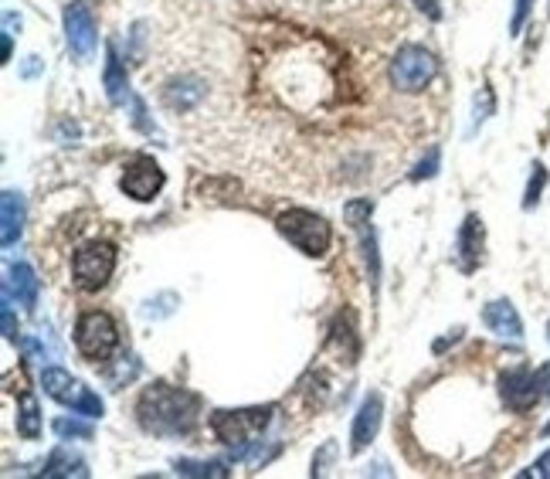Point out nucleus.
<instances>
[{"instance_id":"obj_12","label":"nucleus","mask_w":550,"mask_h":479,"mask_svg":"<svg viewBox=\"0 0 550 479\" xmlns=\"http://www.w3.org/2000/svg\"><path fill=\"white\" fill-rule=\"evenodd\" d=\"M381 415H384V401L381 395H367L364 405L354 415V429H350V452H364L374 442L377 429H381Z\"/></svg>"},{"instance_id":"obj_31","label":"nucleus","mask_w":550,"mask_h":479,"mask_svg":"<svg viewBox=\"0 0 550 479\" xmlns=\"http://www.w3.org/2000/svg\"><path fill=\"white\" fill-rule=\"evenodd\" d=\"M544 435H550V422H547V425H544Z\"/></svg>"},{"instance_id":"obj_7","label":"nucleus","mask_w":550,"mask_h":479,"mask_svg":"<svg viewBox=\"0 0 550 479\" xmlns=\"http://www.w3.org/2000/svg\"><path fill=\"white\" fill-rule=\"evenodd\" d=\"M75 344H79L82 357H89V361H106L119 344L116 320L109 313H99V310L85 313L79 320V327H75Z\"/></svg>"},{"instance_id":"obj_10","label":"nucleus","mask_w":550,"mask_h":479,"mask_svg":"<svg viewBox=\"0 0 550 479\" xmlns=\"http://www.w3.org/2000/svg\"><path fill=\"white\" fill-rule=\"evenodd\" d=\"M500 395H503V405L510 412H530L544 391L537 384V371H527V367H513V371H503L500 374Z\"/></svg>"},{"instance_id":"obj_4","label":"nucleus","mask_w":550,"mask_h":479,"mask_svg":"<svg viewBox=\"0 0 550 479\" xmlns=\"http://www.w3.org/2000/svg\"><path fill=\"white\" fill-rule=\"evenodd\" d=\"M41 388H45L48 398H55L58 405L72 408V412H79L85 418H102V398L92 395L82 381H75L72 374L62 371V367L41 371Z\"/></svg>"},{"instance_id":"obj_30","label":"nucleus","mask_w":550,"mask_h":479,"mask_svg":"<svg viewBox=\"0 0 550 479\" xmlns=\"http://www.w3.org/2000/svg\"><path fill=\"white\" fill-rule=\"evenodd\" d=\"M41 62V58H28V65H24V75H28V79H31V75H38V65Z\"/></svg>"},{"instance_id":"obj_16","label":"nucleus","mask_w":550,"mask_h":479,"mask_svg":"<svg viewBox=\"0 0 550 479\" xmlns=\"http://www.w3.org/2000/svg\"><path fill=\"white\" fill-rule=\"evenodd\" d=\"M0 211H4V232H0V242H4V248H14V242L24 232V201H21V194L4 191V198H0Z\"/></svg>"},{"instance_id":"obj_20","label":"nucleus","mask_w":550,"mask_h":479,"mask_svg":"<svg viewBox=\"0 0 550 479\" xmlns=\"http://www.w3.org/2000/svg\"><path fill=\"white\" fill-rule=\"evenodd\" d=\"M17 435L24 439H38L41 435V412H38V401L31 395H21V412H17Z\"/></svg>"},{"instance_id":"obj_9","label":"nucleus","mask_w":550,"mask_h":479,"mask_svg":"<svg viewBox=\"0 0 550 479\" xmlns=\"http://www.w3.org/2000/svg\"><path fill=\"white\" fill-rule=\"evenodd\" d=\"M163 184H167V177H163V170L153 157H133L123 167V181H119V187L133 201H153L163 191Z\"/></svg>"},{"instance_id":"obj_28","label":"nucleus","mask_w":550,"mask_h":479,"mask_svg":"<svg viewBox=\"0 0 550 479\" xmlns=\"http://www.w3.org/2000/svg\"><path fill=\"white\" fill-rule=\"evenodd\" d=\"M537 384H540V391H544V398H550V364L537 367Z\"/></svg>"},{"instance_id":"obj_21","label":"nucleus","mask_w":550,"mask_h":479,"mask_svg":"<svg viewBox=\"0 0 550 479\" xmlns=\"http://www.w3.org/2000/svg\"><path fill=\"white\" fill-rule=\"evenodd\" d=\"M174 469H177V476H218V479L228 476L225 463H194V459H177Z\"/></svg>"},{"instance_id":"obj_1","label":"nucleus","mask_w":550,"mask_h":479,"mask_svg":"<svg viewBox=\"0 0 550 479\" xmlns=\"http://www.w3.org/2000/svg\"><path fill=\"white\" fill-rule=\"evenodd\" d=\"M136 415H140L143 429L153 435H191L197 418H201V401L184 388L153 384L143 391Z\"/></svg>"},{"instance_id":"obj_2","label":"nucleus","mask_w":550,"mask_h":479,"mask_svg":"<svg viewBox=\"0 0 550 479\" xmlns=\"http://www.w3.org/2000/svg\"><path fill=\"white\" fill-rule=\"evenodd\" d=\"M275 408H238V412H214L211 415V432L218 435V442H225L231 449V459H252V446L259 442V435L269 429Z\"/></svg>"},{"instance_id":"obj_14","label":"nucleus","mask_w":550,"mask_h":479,"mask_svg":"<svg viewBox=\"0 0 550 479\" xmlns=\"http://www.w3.org/2000/svg\"><path fill=\"white\" fill-rule=\"evenodd\" d=\"M483 259V221L476 215L466 218V225L459 228V242H455V262L462 272H472Z\"/></svg>"},{"instance_id":"obj_19","label":"nucleus","mask_w":550,"mask_h":479,"mask_svg":"<svg viewBox=\"0 0 550 479\" xmlns=\"http://www.w3.org/2000/svg\"><path fill=\"white\" fill-rule=\"evenodd\" d=\"M45 476H89V466H85V459L72 456L68 449H55L45 463Z\"/></svg>"},{"instance_id":"obj_11","label":"nucleus","mask_w":550,"mask_h":479,"mask_svg":"<svg viewBox=\"0 0 550 479\" xmlns=\"http://www.w3.org/2000/svg\"><path fill=\"white\" fill-rule=\"evenodd\" d=\"M343 215H347V221L354 225V232L360 235L367 269H371V286H377V279H381V255H377V238H374V228H371L374 204L371 201H350L347 208H343Z\"/></svg>"},{"instance_id":"obj_15","label":"nucleus","mask_w":550,"mask_h":479,"mask_svg":"<svg viewBox=\"0 0 550 479\" xmlns=\"http://www.w3.org/2000/svg\"><path fill=\"white\" fill-rule=\"evenodd\" d=\"M4 289L11 296H17V303L28 306V310H34V306H38L41 286H38V279H34V269H31L28 262H14L11 265V279H7Z\"/></svg>"},{"instance_id":"obj_24","label":"nucleus","mask_w":550,"mask_h":479,"mask_svg":"<svg viewBox=\"0 0 550 479\" xmlns=\"http://www.w3.org/2000/svg\"><path fill=\"white\" fill-rule=\"evenodd\" d=\"M438 160H442V153H438V147L428 150V157L421 160V164L411 170V181H428V177L438 174Z\"/></svg>"},{"instance_id":"obj_13","label":"nucleus","mask_w":550,"mask_h":479,"mask_svg":"<svg viewBox=\"0 0 550 479\" xmlns=\"http://www.w3.org/2000/svg\"><path fill=\"white\" fill-rule=\"evenodd\" d=\"M483 323L503 340H520L523 337V320H520L517 306H513L510 299H493V303H486Z\"/></svg>"},{"instance_id":"obj_6","label":"nucleus","mask_w":550,"mask_h":479,"mask_svg":"<svg viewBox=\"0 0 550 479\" xmlns=\"http://www.w3.org/2000/svg\"><path fill=\"white\" fill-rule=\"evenodd\" d=\"M435 72H438V62L432 51H425L418 45H405L391 62V85L398 92H408L411 96V92L425 89V85L435 79Z\"/></svg>"},{"instance_id":"obj_18","label":"nucleus","mask_w":550,"mask_h":479,"mask_svg":"<svg viewBox=\"0 0 550 479\" xmlns=\"http://www.w3.org/2000/svg\"><path fill=\"white\" fill-rule=\"evenodd\" d=\"M163 96H167V106L170 109H180V113H184V109H191V106H197V102L204 99V82L201 79H191V75H184V79L170 82Z\"/></svg>"},{"instance_id":"obj_23","label":"nucleus","mask_w":550,"mask_h":479,"mask_svg":"<svg viewBox=\"0 0 550 479\" xmlns=\"http://www.w3.org/2000/svg\"><path fill=\"white\" fill-rule=\"evenodd\" d=\"M544 184H547V170L544 164H534V174H530V184H527V194H523V208H537V201H540V191H544Z\"/></svg>"},{"instance_id":"obj_27","label":"nucleus","mask_w":550,"mask_h":479,"mask_svg":"<svg viewBox=\"0 0 550 479\" xmlns=\"http://www.w3.org/2000/svg\"><path fill=\"white\" fill-rule=\"evenodd\" d=\"M523 476H537V479H550V452H544V456H540V459H537V463H534V466H530V469H527V473H523Z\"/></svg>"},{"instance_id":"obj_26","label":"nucleus","mask_w":550,"mask_h":479,"mask_svg":"<svg viewBox=\"0 0 550 479\" xmlns=\"http://www.w3.org/2000/svg\"><path fill=\"white\" fill-rule=\"evenodd\" d=\"M530 4H534V0H517V11H513V21H510V34L523 31V21H527V14H530Z\"/></svg>"},{"instance_id":"obj_17","label":"nucleus","mask_w":550,"mask_h":479,"mask_svg":"<svg viewBox=\"0 0 550 479\" xmlns=\"http://www.w3.org/2000/svg\"><path fill=\"white\" fill-rule=\"evenodd\" d=\"M106 96L113 106H126V99H130V79H126V68L113 45L106 51Z\"/></svg>"},{"instance_id":"obj_22","label":"nucleus","mask_w":550,"mask_h":479,"mask_svg":"<svg viewBox=\"0 0 550 479\" xmlns=\"http://www.w3.org/2000/svg\"><path fill=\"white\" fill-rule=\"evenodd\" d=\"M55 435L58 439H92V425L89 422H75V418H55Z\"/></svg>"},{"instance_id":"obj_29","label":"nucleus","mask_w":550,"mask_h":479,"mask_svg":"<svg viewBox=\"0 0 550 479\" xmlns=\"http://www.w3.org/2000/svg\"><path fill=\"white\" fill-rule=\"evenodd\" d=\"M415 4H418L428 17H432V21H438V17H442V11H438V0H415Z\"/></svg>"},{"instance_id":"obj_25","label":"nucleus","mask_w":550,"mask_h":479,"mask_svg":"<svg viewBox=\"0 0 550 479\" xmlns=\"http://www.w3.org/2000/svg\"><path fill=\"white\" fill-rule=\"evenodd\" d=\"M0 316H4V337L11 340H17V323H14V310H11V293L4 289V306H0Z\"/></svg>"},{"instance_id":"obj_8","label":"nucleus","mask_w":550,"mask_h":479,"mask_svg":"<svg viewBox=\"0 0 550 479\" xmlns=\"http://www.w3.org/2000/svg\"><path fill=\"white\" fill-rule=\"evenodd\" d=\"M65 38L79 62H89V58L96 55L99 31H96V17H92L85 0H72V4L65 7Z\"/></svg>"},{"instance_id":"obj_5","label":"nucleus","mask_w":550,"mask_h":479,"mask_svg":"<svg viewBox=\"0 0 550 479\" xmlns=\"http://www.w3.org/2000/svg\"><path fill=\"white\" fill-rule=\"evenodd\" d=\"M72 272H75V286L85 289V293H96L116 272V245L92 242L79 248L72 259Z\"/></svg>"},{"instance_id":"obj_3","label":"nucleus","mask_w":550,"mask_h":479,"mask_svg":"<svg viewBox=\"0 0 550 479\" xmlns=\"http://www.w3.org/2000/svg\"><path fill=\"white\" fill-rule=\"evenodd\" d=\"M275 228H279L282 238H289V245H296L309 259H320V255H326V248H330V225L320 215H313V211L292 208L286 215H279Z\"/></svg>"}]
</instances>
